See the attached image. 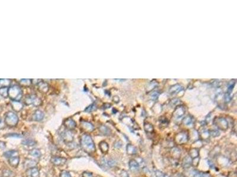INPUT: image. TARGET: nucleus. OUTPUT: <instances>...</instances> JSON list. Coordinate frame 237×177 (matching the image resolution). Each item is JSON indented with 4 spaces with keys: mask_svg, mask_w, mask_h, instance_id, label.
Here are the masks:
<instances>
[{
    "mask_svg": "<svg viewBox=\"0 0 237 177\" xmlns=\"http://www.w3.org/2000/svg\"><path fill=\"white\" fill-rule=\"evenodd\" d=\"M126 152L129 155H135L137 153V149L132 144H128L126 146Z\"/></svg>",
    "mask_w": 237,
    "mask_h": 177,
    "instance_id": "obj_23",
    "label": "nucleus"
},
{
    "mask_svg": "<svg viewBox=\"0 0 237 177\" xmlns=\"http://www.w3.org/2000/svg\"><path fill=\"white\" fill-rule=\"evenodd\" d=\"M18 122L19 118L15 113L8 112L6 114L4 120V123L6 125L9 127H14L17 125Z\"/></svg>",
    "mask_w": 237,
    "mask_h": 177,
    "instance_id": "obj_3",
    "label": "nucleus"
},
{
    "mask_svg": "<svg viewBox=\"0 0 237 177\" xmlns=\"http://www.w3.org/2000/svg\"><path fill=\"white\" fill-rule=\"evenodd\" d=\"M99 148L100 149V150L102 151L103 153H107L108 151V149H109V147L108 144L105 142V141H102L101 142H100L99 144Z\"/></svg>",
    "mask_w": 237,
    "mask_h": 177,
    "instance_id": "obj_19",
    "label": "nucleus"
},
{
    "mask_svg": "<svg viewBox=\"0 0 237 177\" xmlns=\"http://www.w3.org/2000/svg\"><path fill=\"white\" fill-rule=\"evenodd\" d=\"M22 144L23 145L25 146H28V147H32V146H34L35 145H36V142L33 140V139H25L22 142Z\"/></svg>",
    "mask_w": 237,
    "mask_h": 177,
    "instance_id": "obj_28",
    "label": "nucleus"
},
{
    "mask_svg": "<svg viewBox=\"0 0 237 177\" xmlns=\"http://www.w3.org/2000/svg\"><path fill=\"white\" fill-rule=\"evenodd\" d=\"M182 89H183V87L180 85H178V84L174 85L171 86V88H169V93L171 94H177V93H178Z\"/></svg>",
    "mask_w": 237,
    "mask_h": 177,
    "instance_id": "obj_17",
    "label": "nucleus"
},
{
    "mask_svg": "<svg viewBox=\"0 0 237 177\" xmlns=\"http://www.w3.org/2000/svg\"><path fill=\"white\" fill-rule=\"evenodd\" d=\"M96 106H95L94 105H91L90 106H89L86 109H85V112H93L94 111H95L96 109Z\"/></svg>",
    "mask_w": 237,
    "mask_h": 177,
    "instance_id": "obj_36",
    "label": "nucleus"
},
{
    "mask_svg": "<svg viewBox=\"0 0 237 177\" xmlns=\"http://www.w3.org/2000/svg\"><path fill=\"white\" fill-rule=\"evenodd\" d=\"M8 164L11 167L16 168L19 166L20 162V158L19 156H11L8 159Z\"/></svg>",
    "mask_w": 237,
    "mask_h": 177,
    "instance_id": "obj_9",
    "label": "nucleus"
},
{
    "mask_svg": "<svg viewBox=\"0 0 237 177\" xmlns=\"http://www.w3.org/2000/svg\"><path fill=\"white\" fill-rule=\"evenodd\" d=\"M7 137H16V138H21L22 136L20 134H17V133H10V134H7V135L6 136Z\"/></svg>",
    "mask_w": 237,
    "mask_h": 177,
    "instance_id": "obj_40",
    "label": "nucleus"
},
{
    "mask_svg": "<svg viewBox=\"0 0 237 177\" xmlns=\"http://www.w3.org/2000/svg\"><path fill=\"white\" fill-rule=\"evenodd\" d=\"M36 96H30L26 98V103L27 105H33L34 106H38L40 104V100L36 97Z\"/></svg>",
    "mask_w": 237,
    "mask_h": 177,
    "instance_id": "obj_11",
    "label": "nucleus"
},
{
    "mask_svg": "<svg viewBox=\"0 0 237 177\" xmlns=\"http://www.w3.org/2000/svg\"><path fill=\"white\" fill-rule=\"evenodd\" d=\"M80 145L82 149L87 153L92 154L96 152V146L90 135L84 134L80 140Z\"/></svg>",
    "mask_w": 237,
    "mask_h": 177,
    "instance_id": "obj_1",
    "label": "nucleus"
},
{
    "mask_svg": "<svg viewBox=\"0 0 237 177\" xmlns=\"http://www.w3.org/2000/svg\"><path fill=\"white\" fill-rule=\"evenodd\" d=\"M6 147V144L5 142L3 141H0V149H4Z\"/></svg>",
    "mask_w": 237,
    "mask_h": 177,
    "instance_id": "obj_43",
    "label": "nucleus"
},
{
    "mask_svg": "<svg viewBox=\"0 0 237 177\" xmlns=\"http://www.w3.org/2000/svg\"><path fill=\"white\" fill-rule=\"evenodd\" d=\"M129 168L130 170L133 171V172H136L137 171L139 168H140V166L139 163L137 162V161L133 159L129 161Z\"/></svg>",
    "mask_w": 237,
    "mask_h": 177,
    "instance_id": "obj_12",
    "label": "nucleus"
},
{
    "mask_svg": "<svg viewBox=\"0 0 237 177\" xmlns=\"http://www.w3.org/2000/svg\"><path fill=\"white\" fill-rule=\"evenodd\" d=\"M209 133H210V135H211V136H212L213 137H216V136H219V134H220L219 132L218 131H216V130L210 131H209Z\"/></svg>",
    "mask_w": 237,
    "mask_h": 177,
    "instance_id": "obj_37",
    "label": "nucleus"
},
{
    "mask_svg": "<svg viewBox=\"0 0 237 177\" xmlns=\"http://www.w3.org/2000/svg\"><path fill=\"white\" fill-rule=\"evenodd\" d=\"M37 165V162L34 160H32V159H25V162H24V168L28 170L30 169L31 168L33 167H35Z\"/></svg>",
    "mask_w": 237,
    "mask_h": 177,
    "instance_id": "obj_13",
    "label": "nucleus"
},
{
    "mask_svg": "<svg viewBox=\"0 0 237 177\" xmlns=\"http://www.w3.org/2000/svg\"><path fill=\"white\" fill-rule=\"evenodd\" d=\"M4 127H5V123L2 120V118L0 117V129H2L3 128H4Z\"/></svg>",
    "mask_w": 237,
    "mask_h": 177,
    "instance_id": "obj_42",
    "label": "nucleus"
},
{
    "mask_svg": "<svg viewBox=\"0 0 237 177\" xmlns=\"http://www.w3.org/2000/svg\"><path fill=\"white\" fill-rule=\"evenodd\" d=\"M81 126L82 128L84 129V131H87L88 132H91L92 131H94V126L91 123L85 121H82L81 122Z\"/></svg>",
    "mask_w": 237,
    "mask_h": 177,
    "instance_id": "obj_14",
    "label": "nucleus"
},
{
    "mask_svg": "<svg viewBox=\"0 0 237 177\" xmlns=\"http://www.w3.org/2000/svg\"><path fill=\"white\" fill-rule=\"evenodd\" d=\"M11 83L10 79H0V88H8Z\"/></svg>",
    "mask_w": 237,
    "mask_h": 177,
    "instance_id": "obj_29",
    "label": "nucleus"
},
{
    "mask_svg": "<svg viewBox=\"0 0 237 177\" xmlns=\"http://www.w3.org/2000/svg\"><path fill=\"white\" fill-rule=\"evenodd\" d=\"M60 177H71V176L68 171H62L60 174Z\"/></svg>",
    "mask_w": 237,
    "mask_h": 177,
    "instance_id": "obj_38",
    "label": "nucleus"
},
{
    "mask_svg": "<svg viewBox=\"0 0 237 177\" xmlns=\"http://www.w3.org/2000/svg\"><path fill=\"white\" fill-rule=\"evenodd\" d=\"M26 176L27 177H40V173L36 167L27 170Z\"/></svg>",
    "mask_w": 237,
    "mask_h": 177,
    "instance_id": "obj_10",
    "label": "nucleus"
},
{
    "mask_svg": "<svg viewBox=\"0 0 237 177\" xmlns=\"http://www.w3.org/2000/svg\"><path fill=\"white\" fill-rule=\"evenodd\" d=\"M29 155L37 158H40L42 156V153L40 149L34 148L29 151Z\"/></svg>",
    "mask_w": 237,
    "mask_h": 177,
    "instance_id": "obj_26",
    "label": "nucleus"
},
{
    "mask_svg": "<svg viewBox=\"0 0 237 177\" xmlns=\"http://www.w3.org/2000/svg\"><path fill=\"white\" fill-rule=\"evenodd\" d=\"M62 138L65 143H71L74 141V136L69 131H66L62 133Z\"/></svg>",
    "mask_w": 237,
    "mask_h": 177,
    "instance_id": "obj_8",
    "label": "nucleus"
},
{
    "mask_svg": "<svg viewBox=\"0 0 237 177\" xmlns=\"http://www.w3.org/2000/svg\"><path fill=\"white\" fill-rule=\"evenodd\" d=\"M201 137L203 138V139H208L209 138V136H210L209 131H203L202 133H201Z\"/></svg>",
    "mask_w": 237,
    "mask_h": 177,
    "instance_id": "obj_35",
    "label": "nucleus"
},
{
    "mask_svg": "<svg viewBox=\"0 0 237 177\" xmlns=\"http://www.w3.org/2000/svg\"><path fill=\"white\" fill-rule=\"evenodd\" d=\"M51 162L55 166H62L66 163L67 159L59 156H52L51 158Z\"/></svg>",
    "mask_w": 237,
    "mask_h": 177,
    "instance_id": "obj_7",
    "label": "nucleus"
},
{
    "mask_svg": "<svg viewBox=\"0 0 237 177\" xmlns=\"http://www.w3.org/2000/svg\"><path fill=\"white\" fill-rule=\"evenodd\" d=\"M155 176L157 177H169V176L168 175H167L166 174L163 173L162 171H158V170L155 171Z\"/></svg>",
    "mask_w": 237,
    "mask_h": 177,
    "instance_id": "obj_34",
    "label": "nucleus"
},
{
    "mask_svg": "<svg viewBox=\"0 0 237 177\" xmlns=\"http://www.w3.org/2000/svg\"><path fill=\"white\" fill-rule=\"evenodd\" d=\"M186 113L185 108L183 106H178L176 107L173 112V117L175 119H180L183 118Z\"/></svg>",
    "mask_w": 237,
    "mask_h": 177,
    "instance_id": "obj_6",
    "label": "nucleus"
},
{
    "mask_svg": "<svg viewBox=\"0 0 237 177\" xmlns=\"http://www.w3.org/2000/svg\"><path fill=\"white\" fill-rule=\"evenodd\" d=\"M158 95H159V94H158V93L157 91H155V92H154V93H152V98L156 99V98H157V97H158Z\"/></svg>",
    "mask_w": 237,
    "mask_h": 177,
    "instance_id": "obj_44",
    "label": "nucleus"
},
{
    "mask_svg": "<svg viewBox=\"0 0 237 177\" xmlns=\"http://www.w3.org/2000/svg\"><path fill=\"white\" fill-rule=\"evenodd\" d=\"M192 165V159L188 155L184 157L182 161V166L184 168H189Z\"/></svg>",
    "mask_w": 237,
    "mask_h": 177,
    "instance_id": "obj_16",
    "label": "nucleus"
},
{
    "mask_svg": "<svg viewBox=\"0 0 237 177\" xmlns=\"http://www.w3.org/2000/svg\"><path fill=\"white\" fill-rule=\"evenodd\" d=\"M3 155L7 158H9L11 156H19V152L16 150H8L4 153Z\"/></svg>",
    "mask_w": 237,
    "mask_h": 177,
    "instance_id": "obj_25",
    "label": "nucleus"
},
{
    "mask_svg": "<svg viewBox=\"0 0 237 177\" xmlns=\"http://www.w3.org/2000/svg\"><path fill=\"white\" fill-rule=\"evenodd\" d=\"M192 159H195L199 156V150L197 148H192L189 150V155Z\"/></svg>",
    "mask_w": 237,
    "mask_h": 177,
    "instance_id": "obj_20",
    "label": "nucleus"
},
{
    "mask_svg": "<svg viewBox=\"0 0 237 177\" xmlns=\"http://www.w3.org/2000/svg\"><path fill=\"white\" fill-rule=\"evenodd\" d=\"M99 130H100V132L102 133L103 135H105V136L110 135L111 134V130L108 127H107V126H105L104 125L101 126L100 127V128H99Z\"/></svg>",
    "mask_w": 237,
    "mask_h": 177,
    "instance_id": "obj_27",
    "label": "nucleus"
},
{
    "mask_svg": "<svg viewBox=\"0 0 237 177\" xmlns=\"http://www.w3.org/2000/svg\"><path fill=\"white\" fill-rule=\"evenodd\" d=\"M82 177H93V175L91 173H88V172H84L82 173Z\"/></svg>",
    "mask_w": 237,
    "mask_h": 177,
    "instance_id": "obj_41",
    "label": "nucleus"
},
{
    "mask_svg": "<svg viewBox=\"0 0 237 177\" xmlns=\"http://www.w3.org/2000/svg\"><path fill=\"white\" fill-rule=\"evenodd\" d=\"M193 177H210V176L209 174H207L205 173L194 171Z\"/></svg>",
    "mask_w": 237,
    "mask_h": 177,
    "instance_id": "obj_31",
    "label": "nucleus"
},
{
    "mask_svg": "<svg viewBox=\"0 0 237 177\" xmlns=\"http://www.w3.org/2000/svg\"><path fill=\"white\" fill-rule=\"evenodd\" d=\"M8 88H0V94L4 97H7L8 94Z\"/></svg>",
    "mask_w": 237,
    "mask_h": 177,
    "instance_id": "obj_32",
    "label": "nucleus"
},
{
    "mask_svg": "<svg viewBox=\"0 0 237 177\" xmlns=\"http://www.w3.org/2000/svg\"><path fill=\"white\" fill-rule=\"evenodd\" d=\"M144 129L146 133H152L154 132V127L149 123H145L144 124Z\"/></svg>",
    "mask_w": 237,
    "mask_h": 177,
    "instance_id": "obj_30",
    "label": "nucleus"
},
{
    "mask_svg": "<svg viewBox=\"0 0 237 177\" xmlns=\"http://www.w3.org/2000/svg\"><path fill=\"white\" fill-rule=\"evenodd\" d=\"M8 94L13 100L19 101L22 97V90L19 86L14 85L8 89Z\"/></svg>",
    "mask_w": 237,
    "mask_h": 177,
    "instance_id": "obj_2",
    "label": "nucleus"
},
{
    "mask_svg": "<svg viewBox=\"0 0 237 177\" xmlns=\"http://www.w3.org/2000/svg\"><path fill=\"white\" fill-rule=\"evenodd\" d=\"M199 160L200 159H199V157H198L196 158H195V159H192V165H193L195 167L198 166V164L199 162Z\"/></svg>",
    "mask_w": 237,
    "mask_h": 177,
    "instance_id": "obj_39",
    "label": "nucleus"
},
{
    "mask_svg": "<svg viewBox=\"0 0 237 177\" xmlns=\"http://www.w3.org/2000/svg\"><path fill=\"white\" fill-rule=\"evenodd\" d=\"M44 114L40 111H36L33 114V120L35 121H41L44 118Z\"/></svg>",
    "mask_w": 237,
    "mask_h": 177,
    "instance_id": "obj_18",
    "label": "nucleus"
},
{
    "mask_svg": "<svg viewBox=\"0 0 237 177\" xmlns=\"http://www.w3.org/2000/svg\"><path fill=\"white\" fill-rule=\"evenodd\" d=\"M213 123L218 128V129L222 131H226L228 128V122L226 119L222 117H216L215 118Z\"/></svg>",
    "mask_w": 237,
    "mask_h": 177,
    "instance_id": "obj_4",
    "label": "nucleus"
},
{
    "mask_svg": "<svg viewBox=\"0 0 237 177\" xmlns=\"http://www.w3.org/2000/svg\"><path fill=\"white\" fill-rule=\"evenodd\" d=\"M121 176H122V177H129L128 174L127 173L125 172V171H123V172L121 173Z\"/></svg>",
    "mask_w": 237,
    "mask_h": 177,
    "instance_id": "obj_45",
    "label": "nucleus"
},
{
    "mask_svg": "<svg viewBox=\"0 0 237 177\" xmlns=\"http://www.w3.org/2000/svg\"><path fill=\"white\" fill-rule=\"evenodd\" d=\"M64 126L68 130H74L76 128V123L74 120L68 119L64 122Z\"/></svg>",
    "mask_w": 237,
    "mask_h": 177,
    "instance_id": "obj_15",
    "label": "nucleus"
},
{
    "mask_svg": "<svg viewBox=\"0 0 237 177\" xmlns=\"http://www.w3.org/2000/svg\"><path fill=\"white\" fill-rule=\"evenodd\" d=\"M183 123L187 126H191L192 125H193L194 120H193V118L192 117H191L190 115H188L187 117H186L185 118L183 119Z\"/></svg>",
    "mask_w": 237,
    "mask_h": 177,
    "instance_id": "obj_22",
    "label": "nucleus"
},
{
    "mask_svg": "<svg viewBox=\"0 0 237 177\" xmlns=\"http://www.w3.org/2000/svg\"><path fill=\"white\" fill-rule=\"evenodd\" d=\"M12 107L16 112H20L23 109V105L19 101H14L12 103Z\"/></svg>",
    "mask_w": 237,
    "mask_h": 177,
    "instance_id": "obj_24",
    "label": "nucleus"
},
{
    "mask_svg": "<svg viewBox=\"0 0 237 177\" xmlns=\"http://www.w3.org/2000/svg\"><path fill=\"white\" fill-rule=\"evenodd\" d=\"M171 154L172 157H173L174 159H178L181 156V152L178 148H173L171 150Z\"/></svg>",
    "mask_w": 237,
    "mask_h": 177,
    "instance_id": "obj_21",
    "label": "nucleus"
},
{
    "mask_svg": "<svg viewBox=\"0 0 237 177\" xmlns=\"http://www.w3.org/2000/svg\"><path fill=\"white\" fill-rule=\"evenodd\" d=\"M189 141V135L185 132H181L175 136L174 141L177 145H183Z\"/></svg>",
    "mask_w": 237,
    "mask_h": 177,
    "instance_id": "obj_5",
    "label": "nucleus"
},
{
    "mask_svg": "<svg viewBox=\"0 0 237 177\" xmlns=\"http://www.w3.org/2000/svg\"><path fill=\"white\" fill-rule=\"evenodd\" d=\"M13 174V172L9 170H4L2 171L3 177H10Z\"/></svg>",
    "mask_w": 237,
    "mask_h": 177,
    "instance_id": "obj_33",
    "label": "nucleus"
}]
</instances>
